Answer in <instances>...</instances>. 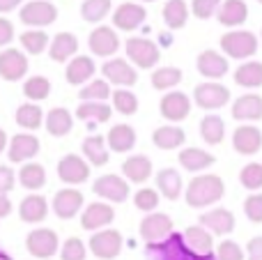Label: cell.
I'll return each mask as SVG.
<instances>
[{"label":"cell","instance_id":"obj_5","mask_svg":"<svg viewBox=\"0 0 262 260\" xmlns=\"http://www.w3.org/2000/svg\"><path fill=\"white\" fill-rule=\"evenodd\" d=\"M149 251L157 253V260H216V256H195L189 247L184 244V237L180 233H172L170 237H166L159 244H147Z\"/></svg>","mask_w":262,"mask_h":260},{"label":"cell","instance_id":"obj_17","mask_svg":"<svg viewBox=\"0 0 262 260\" xmlns=\"http://www.w3.org/2000/svg\"><path fill=\"white\" fill-rule=\"evenodd\" d=\"M83 203H85V198H83V193L78 189H74V187L60 189L53 196V212L58 219H64V221L74 219L83 210Z\"/></svg>","mask_w":262,"mask_h":260},{"label":"cell","instance_id":"obj_15","mask_svg":"<svg viewBox=\"0 0 262 260\" xmlns=\"http://www.w3.org/2000/svg\"><path fill=\"white\" fill-rule=\"evenodd\" d=\"M37 152H39V138L32 134H16L9 138L7 157L12 164H28L37 157Z\"/></svg>","mask_w":262,"mask_h":260},{"label":"cell","instance_id":"obj_6","mask_svg":"<svg viewBox=\"0 0 262 260\" xmlns=\"http://www.w3.org/2000/svg\"><path fill=\"white\" fill-rule=\"evenodd\" d=\"M18 18H21V23L30 26V30H41L44 26H51L58 18V7L49 0H32L21 7Z\"/></svg>","mask_w":262,"mask_h":260},{"label":"cell","instance_id":"obj_7","mask_svg":"<svg viewBox=\"0 0 262 260\" xmlns=\"http://www.w3.org/2000/svg\"><path fill=\"white\" fill-rule=\"evenodd\" d=\"M124 49H127V58L140 69H152L161 60L159 46L152 39H145V37H129Z\"/></svg>","mask_w":262,"mask_h":260},{"label":"cell","instance_id":"obj_11","mask_svg":"<svg viewBox=\"0 0 262 260\" xmlns=\"http://www.w3.org/2000/svg\"><path fill=\"white\" fill-rule=\"evenodd\" d=\"M101 74H104V81L113 83L118 88H131L138 83V72L124 58H113L108 62H104L101 64Z\"/></svg>","mask_w":262,"mask_h":260},{"label":"cell","instance_id":"obj_42","mask_svg":"<svg viewBox=\"0 0 262 260\" xmlns=\"http://www.w3.org/2000/svg\"><path fill=\"white\" fill-rule=\"evenodd\" d=\"M149 81H152L154 90H161V92L172 90L175 85L182 83V69L180 67H159V69H154Z\"/></svg>","mask_w":262,"mask_h":260},{"label":"cell","instance_id":"obj_18","mask_svg":"<svg viewBox=\"0 0 262 260\" xmlns=\"http://www.w3.org/2000/svg\"><path fill=\"white\" fill-rule=\"evenodd\" d=\"M88 46L95 55L99 58H108V55H115L120 49V37L113 28L108 26H97L95 30L90 32V39H88Z\"/></svg>","mask_w":262,"mask_h":260},{"label":"cell","instance_id":"obj_14","mask_svg":"<svg viewBox=\"0 0 262 260\" xmlns=\"http://www.w3.org/2000/svg\"><path fill=\"white\" fill-rule=\"evenodd\" d=\"M232 147L237 155L253 157L262 150V132L255 124H239L232 132Z\"/></svg>","mask_w":262,"mask_h":260},{"label":"cell","instance_id":"obj_24","mask_svg":"<svg viewBox=\"0 0 262 260\" xmlns=\"http://www.w3.org/2000/svg\"><path fill=\"white\" fill-rule=\"evenodd\" d=\"M184 244L191 249V251L195 253V256H203V258H207V256H214V235L209 233L207 228H203V226H189V228L184 230Z\"/></svg>","mask_w":262,"mask_h":260},{"label":"cell","instance_id":"obj_22","mask_svg":"<svg viewBox=\"0 0 262 260\" xmlns=\"http://www.w3.org/2000/svg\"><path fill=\"white\" fill-rule=\"evenodd\" d=\"M195 67H198V72L203 74L205 78L219 81V78H223L228 74L230 62H228V58L223 53H219V51H214V49H207V51H203V53L198 55Z\"/></svg>","mask_w":262,"mask_h":260},{"label":"cell","instance_id":"obj_47","mask_svg":"<svg viewBox=\"0 0 262 260\" xmlns=\"http://www.w3.org/2000/svg\"><path fill=\"white\" fill-rule=\"evenodd\" d=\"M239 184L246 189V191L258 193L262 189V164L258 161H251L244 168L239 170Z\"/></svg>","mask_w":262,"mask_h":260},{"label":"cell","instance_id":"obj_61","mask_svg":"<svg viewBox=\"0 0 262 260\" xmlns=\"http://www.w3.org/2000/svg\"><path fill=\"white\" fill-rule=\"evenodd\" d=\"M140 3H154V0H140Z\"/></svg>","mask_w":262,"mask_h":260},{"label":"cell","instance_id":"obj_29","mask_svg":"<svg viewBox=\"0 0 262 260\" xmlns=\"http://www.w3.org/2000/svg\"><path fill=\"white\" fill-rule=\"evenodd\" d=\"M216 18L221 26L226 28H235L249 18V5L244 0H223L221 7L216 12Z\"/></svg>","mask_w":262,"mask_h":260},{"label":"cell","instance_id":"obj_40","mask_svg":"<svg viewBox=\"0 0 262 260\" xmlns=\"http://www.w3.org/2000/svg\"><path fill=\"white\" fill-rule=\"evenodd\" d=\"M111 115H113V109L104 101H81V106L76 109V118L85 120V122H108Z\"/></svg>","mask_w":262,"mask_h":260},{"label":"cell","instance_id":"obj_12","mask_svg":"<svg viewBox=\"0 0 262 260\" xmlns=\"http://www.w3.org/2000/svg\"><path fill=\"white\" fill-rule=\"evenodd\" d=\"M159 111H161V115L168 120V122H172V124L182 122V120H186L191 113V99H189V95H184V92L170 90L161 97Z\"/></svg>","mask_w":262,"mask_h":260},{"label":"cell","instance_id":"obj_2","mask_svg":"<svg viewBox=\"0 0 262 260\" xmlns=\"http://www.w3.org/2000/svg\"><path fill=\"white\" fill-rule=\"evenodd\" d=\"M260 49L258 37L251 30H228L221 37V51L226 53V58L232 60H246L253 58Z\"/></svg>","mask_w":262,"mask_h":260},{"label":"cell","instance_id":"obj_35","mask_svg":"<svg viewBox=\"0 0 262 260\" xmlns=\"http://www.w3.org/2000/svg\"><path fill=\"white\" fill-rule=\"evenodd\" d=\"M76 51H78V39L72 32H58L49 46V55L53 62H67Z\"/></svg>","mask_w":262,"mask_h":260},{"label":"cell","instance_id":"obj_16","mask_svg":"<svg viewBox=\"0 0 262 260\" xmlns=\"http://www.w3.org/2000/svg\"><path fill=\"white\" fill-rule=\"evenodd\" d=\"M200 226L207 228L212 235H219V237H226L235 230V214L226 207H214V210H207L200 214Z\"/></svg>","mask_w":262,"mask_h":260},{"label":"cell","instance_id":"obj_26","mask_svg":"<svg viewBox=\"0 0 262 260\" xmlns=\"http://www.w3.org/2000/svg\"><path fill=\"white\" fill-rule=\"evenodd\" d=\"M154 168H152V159L145 155H131L129 159H124L122 164V175L127 182L134 184H145L152 178Z\"/></svg>","mask_w":262,"mask_h":260},{"label":"cell","instance_id":"obj_50","mask_svg":"<svg viewBox=\"0 0 262 260\" xmlns=\"http://www.w3.org/2000/svg\"><path fill=\"white\" fill-rule=\"evenodd\" d=\"M88 247L81 237H69L60 247V260H85Z\"/></svg>","mask_w":262,"mask_h":260},{"label":"cell","instance_id":"obj_59","mask_svg":"<svg viewBox=\"0 0 262 260\" xmlns=\"http://www.w3.org/2000/svg\"><path fill=\"white\" fill-rule=\"evenodd\" d=\"M7 145H9V138H7V134H5V129H0V155L7 150Z\"/></svg>","mask_w":262,"mask_h":260},{"label":"cell","instance_id":"obj_49","mask_svg":"<svg viewBox=\"0 0 262 260\" xmlns=\"http://www.w3.org/2000/svg\"><path fill=\"white\" fill-rule=\"evenodd\" d=\"M159 198L161 196H159L157 189L143 187V189H138V191L134 193V205H136V210L145 212V214H152V212L159 207Z\"/></svg>","mask_w":262,"mask_h":260},{"label":"cell","instance_id":"obj_54","mask_svg":"<svg viewBox=\"0 0 262 260\" xmlns=\"http://www.w3.org/2000/svg\"><path fill=\"white\" fill-rule=\"evenodd\" d=\"M16 184V175L9 166H0V193H9Z\"/></svg>","mask_w":262,"mask_h":260},{"label":"cell","instance_id":"obj_51","mask_svg":"<svg viewBox=\"0 0 262 260\" xmlns=\"http://www.w3.org/2000/svg\"><path fill=\"white\" fill-rule=\"evenodd\" d=\"M214 256H216V260H246L244 249H242L237 242H232V240H223V242H219Z\"/></svg>","mask_w":262,"mask_h":260},{"label":"cell","instance_id":"obj_28","mask_svg":"<svg viewBox=\"0 0 262 260\" xmlns=\"http://www.w3.org/2000/svg\"><path fill=\"white\" fill-rule=\"evenodd\" d=\"M177 161H180V166L184 170H189V173H203L205 168L214 166L216 157L209 155L203 147H184V150L177 155Z\"/></svg>","mask_w":262,"mask_h":260},{"label":"cell","instance_id":"obj_38","mask_svg":"<svg viewBox=\"0 0 262 260\" xmlns=\"http://www.w3.org/2000/svg\"><path fill=\"white\" fill-rule=\"evenodd\" d=\"M163 21L170 30H180L189 21V5L184 0H168L163 5Z\"/></svg>","mask_w":262,"mask_h":260},{"label":"cell","instance_id":"obj_1","mask_svg":"<svg viewBox=\"0 0 262 260\" xmlns=\"http://www.w3.org/2000/svg\"><path fill=\"white\" fill-rule=\"evenodd\" d=\"M223 196H226V182H223V178H219V175H214V173L195 175V178L186 184V191H184L186 205L193 207V210H203V207L214 205V203H219Z\"/></svg>","mask_w":262,"mask_h":260},{"label":"cell","instance_id":"obj_60","mask_svg":"<svg viewBox=\"0 0 262 260\" xmlns=\"http://www.w3.org/2000/svg\"><path fill=\"white\" fill-rule=\"evenodd\" d=\"M0 260H12V256H7L5 251H0Z\"/></svg>","mask_w":262,"mask_h":260},{"label":"cell","instance_id":"obj_10","mask_svg":"<svg viewBox=\"0 0 262 260\" xmlns=\"http://www.w3.org/2000/svg\"><path fill=\"white\" fill-rule=\"evenodd\" d=\"M92 191H95L99 198H104L106 203H124L129 198L131 189H129V182L124 178L108 173V175H101V178L95 180Z\"/></svg>","mask_w":262,"mask_h":260},{"label":"cell","instance_id":"obj_19","mask_svg":"<svg viewBox=\"0 0 262 260\" xmlns=\"http://www.w3.org/2000/svg\"><path fill=\"white\" fill-rule=\"evenodd\" d=\"M115 219V210L108 203H90L81 212V228L83 230H104Z\"/></svg>","mask_w":262,"mask_h":260},{"label":"cell","instance_id":"obj_58","mask_svg":"<svg viewBox=\"0 0 262 260\" xmlns=\"http://www.w3.org/2000/svg\"><path fill=\"white\" fill-rule=\"evenodd\" d=\"M21 5V0H0V14H9Z\"/></svg>","mask_w":262,"mask_h":260},{"label":"cell","instance_id":"obj_46","mask_svg":"<svg viewBox=\"0 0 262 260\" xmlns=\"http://www.w3.org/2000/svg\"><path fill=\"white\" fill-rule=\"evenodd\" d=\"M111 12V0H85L81 5V16L88 23H101Z\"/></svg>","mask_w":262,"mask_h":260},{"label":"cell","instance_id":"obj_21","mask_svg":"<svg viewBox=\"0 0 262 260\" xmlns=\"http://www.w3.org/2000/svg\"><path fill=\"white\" fill-rule=\"evenodd\" d=\"M28 74V58L18 49H5L0 53V78L5 81H21Z\"/></svg>","mask_w":262,"mask_h":260},{"label":"cell","instance_id":"obj_20","mask_svg":"<svg viewBox=\"0 0 262 260\" xmlns=\"http://www.w3.org/2000/svg\"><path fill=\"white\" fill-rule=\"evenodd\" d=\"M232 120L237 122H258L262 120V97L255 95V92H249V95H242L232 101V109H230Z\"/></svg>","mask_w":262,"mask_h":260},{"label":"cell","instance_id":"obj_9","mask_svg":"<svg viewBox=\"0 0 262 260\" xmlns=\"http://www.w3.org/2000/svg\"><path fill=\"white\" fill-rule=\"evenodd\" d=\"M138 233L147 244H159L172 235V219L168 214H163V212L145 214V219L138 226Z\"/></svg>","mask_w":262,"mask_h":260},{"label":"cell","instance_id":"obj_3","mask_svg":"<svg viewBox=\"0 0 262 260\" xmlns=\"http://www.w3.org/2000/svg\"><path fill=\"white\" fill-rule=\"evenodd\" d=\"M26 249H28V253L37 260L53 258L55 253L60 251V237H58V233L51 228H35L28 233Z\"/></svg>","mask_w":262,"mask_h":260},{"label":"cell","instance_id":"obj_13","mask_svg":"<svg viewBox=\"0 0 262 260\" xmlns=\"http://www.w3.org/2000/svg\"><path fill=\"white\" fill-rule=\"evenodd\" d=\"M58 178L64 184H83L90 178V164L78 155H64L58 161Z\"/></svg>","mask_w":262,"mask_h":260},{"label":"cell","instance_id":"obj_27","mask_svg":"<svg viewBox=\"0 0 262 260\" xmlns=\"http://www.w3.org/2000/svg\"><path fill=\"white\" fill-rule=\"evenodd\" d=\"M95 72H97V67L90 55H76L64 67V78H67L69 85H83V83H88L95 76Z\"/></svg>","mask_w":262,"mask_h":260},{"label":"cell","instance_id":"obj_63","mask_svg":"<svg viewBox=\"0 0 262 260\" xmlns=\"http://www.w3.org/2000/svg\"><path fill=\"white\" fill-rule=\"evenodd\" d=\"M258 3H262V0H258Z\"/></svg>","mask_w":262,"mask_h":260},{"label":"cell","instance_id":"obj_56","mask_svg":"<svg viewBox=\"0 0 262 260\" xmlns=\"http://www.w3.org/2000/svg\"><path fill=\"white\" fill-rule=\"evenodd\" d=\"M246 260H262V235L249 240V244H246Z\"/></svg>","mask_w":262,"mask_h":260},{"label":"cell","instance_id":"obj_36","mask_svg":"<svg viewBox=\"0 0 262 260\" xmlns=\"http://www.w3.org/2000/svg\"><path fill=\"white\" fill-rule=\"evenodd\" d=\"M200 136L207 145H221L223 138H226V122H223L221 115H205L200 120Z\"/></svg>","mask_w":262,"mask_h":260},{"label":"cell","instance_id":"obj_45","mask_svg":"<svg viewBox=\"0 0 262 260\" xmlns=\"http://www.w3.org/2000/svg\"><path fill=\"white\" fill-rule=\"evenodd\" d=\"M23 95L37 104V101L46 99L51 95V81L46 76H30L26 83H23Z\"/></svg>","mask_w":262,"mask_h":260},{"label":"cell","instance_id":"obj_43","mask_svg":"<svg viewBox=\"0 0 262 260\" xmlns=\"http://www.w3.org/2000/svg\"><path fill=\"white\" fill-rule=\"evenodd\" d=\"M18 41H21L23 51L30 55H41L51 46V39H49V35H46V30H26L18 37Z\"/></svg>","mask_w":262,"mask_h":260},{"label":"cell","instance_id":"obj_57","mask_svg":"<svg viewBox=\"0 0 262 260\" xmlns=\"http://www.w3.org/2000/svg\"><path fill=\"white\" fill-rule=\"evenodd\" d=\"M12 210H14V205H12V201H9V196L7 193H0V219L9 216Z\"/></svg>","mask_w":262,"mask_h":260},{"label":"cell","instance_id":"obj_52","mask_svg":"<svg viewBox=\"0 0 262 260\" xmlns=\"http://www.w3.org/2000/svg\"><path fill=\"white\" fill-rule=\"evenodd\" d=\"M221 3L223 0H191V14H193L195 18H200V21L212 18L214 14L219 12Z\"/></svg>","mask_w":262,"mask_h":260},{"label":"cell","instance_id":"obj_30","mask_svg":"<svg viewBox=\"0 0 262 260\" xmlns=\"http://www.w3.org/2000/svg\"><path fill=\"white\" fill-rule=\"evenodd\" d=\"M182 189H184V182L175 168H161L157 173V191L166 201H177L182 196Z\"/></svg>","mask_w":262,"mask_h":260},{"label":"cell","instance_id":"obj_37","mask_svg":"<svg viewBox=\"0 0 262 260\" xmlns=\"http://www.w3.org/2000/svg\"><path fill=\"white\" fill-rule=\"evenodd\" d=\"M18 182L28 191H39L46 184V168L41 164H37V161H28L18 170Z\"/></svg>","mask_w":262,"mask_h":260},{"label":"cell","instance_id":"obj_8","mask_svg":"<svg viewBox=\"0 0 262 260\" xmlns=\"http://www.w3.org/2000/svg\"><path fill=\"white\" fill-rule=\"evenodd\" d=\"M230 99V90L223 83L216 81H207V83H198L193 90V101L198 109L203 111H219L228 104Z\"/></svg>","mask_w":262,"mask_h":260},{"label":"cell","instance_id":"obj_34","mask_svg":"<svg viewBox=\"0 0 262 260\" xmlns=\"http://www.w3.org/2000/svg\"><path fill=\"white\" fill-rule=\"evenodd\" d=\"M81 150L90 166H106L111 159L108 147H106V136H99V134H97V136H88L85 141H83Z\"/></svg>","mask_w":262,"mask_h":260},{"label":"cell","instance_id":"obj_39","mask_svg":"<svg viewBox=\"0 0 262 260\" xmlns=\"http://www.w3.org/2000/svg\"><path fill=\"white\" fill-rule=\"evenodd\" d=\"M16 124L28 132H37L44 124V111L39 109V104H32V101L21 104L16 109Z\"/></svg>","mask_w":262,"mask_h":260},{"label":"cell","instance_id":"obj_23","mask_svg":"<svg viewBox=\"0 0 262 260\" xmlns=\"http://www.w3.org/2000/svg\"><path fill=\"white\" fill-rule=\"evenodd\" d=\"M147 18V9L138 3H122L118 9L113 12V26L118 30L131 32Z\"/></svg>","mask_w":262,"mask_h":260},{"label":"cell","instance_id":"obj_33","mask_svg":"<svg viewBox=\"0 0 262 260\" xmlns=\"http://www.w3.org/2000/svg\"><path fill=\"white\" fill-rule=\"evenodd\" d=\"M44 124H46V132H49L51 136L62 138L74 129V118H72V113H69L67 109L58 106V109H51L49 113H46Z\"/></svg>","mask_w":262,"mask_h":260},{"label":"cell","instance_id":"obj_25","mask_svg":"<svg viewBox=\"0 0 262 260\" xmlns=\"http://www.w3.org/2000/svg\"><path fill=\"white\" fill-rule=\"evenodd\" d=\"M18 216L23 224H41L49 216V201L41 193H28L18 205Z\"/></svg>","mask_w":262,"mask_h":260},{"label":"cell","instance_id":"obj_41","mask_svg":"<svg viewBox=\"0 0 262 260\" xmlns=\"http://www.w3.org/2000/svg\"><path fill=\"white\" fill-rule=\"evenodd\" d=\"M235 83L239 88H262V62H242L235 69Z\"/></svg>","mask_w":262,"mask_h":260},{"label":"cell","instance_id":"obj_4","mask_svg":"<svg viewBox=\"0 0 262 260\" xmlns=\"http://www.w3.org/2000/svg\"><path fill=\"white\" fill-rule=\"evenodd\" d=\"M122 233L115 228H104V230H97L95 235L90 237V253L99 260H113L122 253Z\"/></svg>","mask_w":262,"mask_h":260},{"label":"cell","instance_id":"obj_32","mask_svg":"<svg viewBox=\"0 0 262 260\" xmlns=\"http://www.w3.org/2000/svg\"><path fill=\"white\" fill-rule=\"evenodd\" d=\"M106 143L113 152H131L136 147V129L131 124H115L106 134Z\"/></svg>","mask_w":262,"mask_h":260},{"label":"cell","instance_id":"obj_55","mask_svg":"<svg viewBox=\"0 0 262 260\" xmlns=\"http://www.w3.org/2000/svg\"><path fill=\"white\" fill-rule=\"evenodd\" d=\"M12 39H14L12 21H9V18H5V16H0V49H3V46H7V44H12Z\"/></svg>","mask_w":262,"mask_h":260},{"label":"cell","instance_id":"obj_53","mask_svg":"<svg viewBox=\"0 0 262 260\" xmlns=\"http://www.w3.org/2000/svg\"><path fill=\"white\" fill-rule=\"evenodd\" d=\"M244 214L251 224H262V193H251L244 201Z\"/></svg>","mask_w":262,"mask_h":260},{"label":"cell","instance_id":"obj_44","mask_svg":"<svg viewBox=\"0 0 262 260\" xmlns=\"http://www.w3.org/2000/svg\"><path fill=\"white\" fill-rule=\"evenodd\" d=\"M78 97H81L83 101H104L106 104V99L113 97V90H111L108 81H104V78H95V81H90L88 85L81 88Z\"/></svg>","mask_w":262,"mask_h":260},{"label":"cell","instance_id":"obj_62","mask_svg":"<svg viewBox=\"0 0 262 260\" xmlns=\"http://www.w3.org/2000/svg\"><path fill=\"white\" fill-rule=\"evenodd\" d=\"M260 44H262V30H260Z\"/></svg>","mask_w":262,"mask_h":260},{"label":"cell","instance_id":"obj_31","mask_svg":"<svg viewBox=\"0 0 262 260\" xmlns=\"http://www.w3.org/2000/svg\"><path fill=\"white\" fill-rule=\"evenodd\" d=\"M184 141H186V134L177 124H163V127L154 129L152 134V143L159 150H177V147L184 145Z\"/></svg>","mask_w":262,"mask_h":260},{"label":"cell","instance_id":"obj_48","mask_svg":"<svg viewBox=\"0 0 262 260\" xmlns=\"http://www.w3.org/2000/svg\"><path fill=\"white\" fill-rule=\"evenodd\" d=\"M111 99H113V109L122 115H134L136 111H138V97H136L131 90H127V88L113 90V97H111Z\"/></svg>","mask_w":262,"mask_h":260}]
</instances>
